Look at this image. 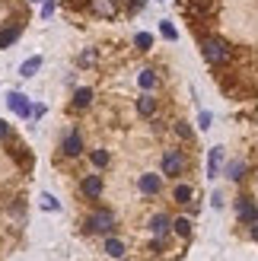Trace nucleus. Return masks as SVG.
<instances>
[{
    "mask_svg": "<svg viewBox=\"0 0 258 261\" xmlns=\"http://www.w3.org/2000/svg\"><path fill=\"white\" fill-rule=\"evenodd\" d=\"M201 51H204V58H208V64H214V67L229 64V45L223 42V38H204Z\"/></svg>",
    "mask_w": 258,
    "mask_h": 261,
    "instance_id": "nucleus-1",
    "label": "nucleus"
},
{
    "mask_svg": "<svg viewBox=\"0 0 258 261\" xmlns=\"http://www.w3.org/2000/svg\"><path fill=\"white\" fill-rule=\"evenodd\" d=\"M86 229L89 232H102V236H109V232L115 229V214L106 211V207H99V211H93L86 217Z\"/></svg>",
    "mask_w": 258,
    "mask_h": 261,
    "instance_id": "nucleus-2",
    "label": "nucleus"
},
{
    "mask_svg": "<svg viewBox=\"0 0 258 261\" xmlns=\"http://www.w3.org/2000/svg\"><path fill=\"white\" fill-rule=\"evenodd\" d=\"M185 166H188V160L178 150H169V153L163 156V175H169V178H178V175L185 172Z\"/></svg>",
    "mask_w": 258,
    "mask_h": 261,
    "instance_id": "nucleus-3",
    "label": "nucleus"
},
{
    "mask_svg": "<svg viewBox=\"0 0 258 261\" xmlns=\"http://www.w3.org/2000/svg\"><path fill=\"white\" fill-rule=\"evenodd\" d=\"M236 214L242 223H258V204L252 198H239L236 201Z\"/></svg>",
    "mask_w": 258,
    "mask_h": 261,
    "instance_id": "nucleus-4",
    "label": "nucleus"
},
{
    "mask_svg": "<svg viewBox=\"0 0 258 261\" xmlns=\"http://www.w3.org/2000/svg\"><path fill=\"white\" fill-rule=\"evenodd\" d=\"M102 175H86L83 181H80V191H83V198H89V201H96L99 194H102Z\"/></svg>",
    "mask_w": 258,
    "mask_h": 261,
    "instance_id": "nucleus-5",
    "label": "nucleus"
},
{
    "mask_svg": "<svg viewBox=\"0 0 258 261\" xmlns=\"http://www.w3.org/2000/svg\"><path fill=\"white\" fill-rule=\"evenodd\" d=\"M89 10L102 19H112L115 13H118V0H89Z\"/></svg>",
    "mask_w": 258,
    "mask_h": 261,
    "instance_id": "nucleus-6",
    "label": "nucleus"
},
{
    "mask_svg": "<svg viewBox=\"0 0 258 261\" xmlns=\"http://www.w3.org/2000/svg\"><path fill=\"white\" fill-rule=\"evenodd\" d=\"M61 150H64V156H80V153H83V137H80V130H70V134L64 137V143H61Z\"/></svg>",
    "mask_w": 258,
    "mask_h": 261,
    "instance_id": "nucleus-7",
    "label": "nucleus"
},
{
    "mask_svg": "<svg viewBox=\"0 0 258 261\" xmlns=\"http://www.w3.org/2000/svg\"><path fill=\"white\" fill-rule=\"evenodd\" d=\"M7 106L16 112V115H22V118H29V115H32V106H29V99H25L22 93H10L7 96Z\"/></svg>",
    "mask_w": 258,
    "mask_h": 261,
    "instance_id": "nucleus-8",
    "label": "nucleus"
},
{
    "mask_svg": "<svg viewBox=\"0 0 258 261\" xmlns=\"http://www.w3.org/2000/svg\"><path fill=\"white\" fill-rule=\"evenodd\" d=\"M137 188L144 191V194H160V188H163V178H160V175H140Z\"/></svg>",
    "mask_w": 258,
    "mask_h": 261,
    "instance_id": "nucleus-9",
    "label": "nucleus"
},
{
    "mask_svg": "<svg viewBox=\"0 0 258 261\" xmlns=\"http://www.w3.org/2000/svg\"><path fill=\"white\" fill-rule=\"evenodd\" d=\"M19 35H22V25H19V22H13V25H7V29H0V48H10Z\"/></svg>",
    "mask_w": 258,
    "mask_h": 261,
    "instance_id": "nucleus-10",
    "label": "nucleus"
},
{
    "mask_svg": "<svg viewBox=\"0 0 258 261\" xmlns=\"http://www.w3.org/2000/svg\"><path fill=\"white\" fill-rule=\"evenodd\" d=\"M169 226H172V220L166 217V214H157L150 220V232H157V236H163V232H169Z\"/></svg>",
    "mask_w": 258,
    "mask_h": 261,
    "instance_id": "nucleus-11",
    "label": "nucleus"
},
{
    "mask_svg": "<svg viewBox=\"0 0 258 261\" xmlns=\"http://www.w3.org/2000/svg\"><path fill=\"white\" fill-rule=\"evenodd\" d=\"M93 106V89H76L73 93V109H89Z\"/></svg>",
    "mask_w": 258,
    "mask_h": 261,
    "instance_id": "nucleus-12",
    "label": "nucleus"
},
{
    "mask_svg": "<svg viewBox=\"0 0 258 261\" xmlns=\"http://www.w3.org/2000/svg\"><path fill=\"white\" fill-rule=\"evenodd\" d=\"M220 163H223V150H220V147H214V150H211V160H208V178H214V175H217Z\"/></svg>",
    "mask_w": 258,
    "mask_h": 261,
    "instance_id": "nucleus-13",
    "label": "nucleus"
},
{
    "mask_svg": "<svg viewBox=\"0 0 258 261\" xmlns=\"http://www.w3.org/2000/svg\"><path fill=\"white\" fill-rule=\"evenodd\" d=\"M137 112L150 118V115L157 112V99H153V96H140V99H137Z\"/></svg>",
    "mask_w": 258,
    "mask_h": 261,
    "instance_id": "nucleus-14",
    "label": "nucleus"
},
{
    "mask_svg": "<svg viewBox=\"0 0 258 261\" xmlns=\"http://www.w3.org/2000/svg\"><path fill=\"white\" fill-rule=\"evenodd\" d=\"M172 229H175V236L188 239V236H191V220H188V217H178V220H172Z\"/></svg>",
    "mask_w": 258,
    "mask_h": 261,
    "instance_id": "nucleus-15",
    "label": "nucleus"
},
{
    "mask_svg": "<svg viewBox=\"0 0 258 261\" xmlns=\"http://www.w3.org/2000/svg\"><path fill=\"white\" fill-rule=\"evenodd\" d=\"M172 198H175L178 204H191V198H195V188H191V185H178V188L172 191Z\"/></svg>",
    "mask_w": 258,
    "mask_h": 261,
    "instance_id": "nucleus-16",
    "label": "nucleus"
},
{
    "mask_svg": "<svg viewBox=\"0 0 258 261\" xmlns=\"http://www.w3.org/2000/svg\"><path fill=\"white\" fill-rule=\"evenodd\" d=\"M38 67H42V58H29V61H25L22 67H19V76H35Z\"/></svg>",
    "mask_w": 258,
    "mask_h": 261,
    "instance_id": "nucleus-17",
    "label": "nucleus"
},
{
    "mask_svg": "<svg viewBox=\"0 0 258 261\" xmlns=\"http://www.w3.org/2000/svg\"><path fill=\"white\" fill-rule=\"evenodd\" d=\"M106 252H109V258H124V242L121 239H109Z\"/></svg>",
    "mask_w": 258,
    "mask_h": 261,
    "instance_id": "nucleus-18",
    "label": "nucleus"
},
{
    "mask_svg": "<svg viewBox=\"0 0 258 261\" xmlns=\"http://www.w3.org/2000/svg\"><path fill=\"white\" fill-rule=\"evenodd\" d=\"M137 83H140V89H153V86H157V76H153V70H140Z\"/></svg>",
    "mask_w": 258,
    "mask_h": 261,
    "instance_id": "nucleus-19",
    "label": "nucleus"
},
{
    "mask_svg": "<svg viewBox=\"0 0 258 261\" xmlns=\"http://www.w3.org/2000/svg\"><path fill=\"white\" fill-rule=\"evenodd\" d=\"M134 45H137L140 51H147V48L153 45V35H150V32H137V35H134Z\"/></svg>",
    "mask_w": 258,
    "mask_h": 261,
    "instance_id": "nucleus-20",
    "label": "nucleus"
},
{
    "mask_svg": "<svg viewBox=\"0 0 258 261\" xmlns=\"http://www.w3.org/2000/svg\"><path fill=\"white\" fill-rule=\"evenodd\" d=\"M93 166L96 169H106L109 166V153L106 150H93Z\"/></svg>",
    "mask_w": 258,
    "mask_h": 261,
    "instance_id": "nucleus-21",
    "label": "nucleus"
},
{
    "mask_svg": "<svg viewBox=\"0 0 258 261\" xmlns=\"http://www.w3.org/2000/svg\"><path fill=\"white\" fill-rule=\"evenodd\" d=\"M160 32H163L166 38H169V42H172V38H178V32H175V25H172L169 19H163V22H160Z\"/></svg>",
    "mask_w": 258,
    "mask_h": 261,
    "instance_id": "nucleus-22",
    "label": "nucleus"
},
{
    "mask_svg": "<svg viewBox=\"0 0 258 261\" xmlns=\"http://www.w3.org/2000/svg\"><path fill=\"white\" fill-rule=\"evenodd\" d=\"M242 172H246V163H233V166H229V178H233V181H239Z\"/></svg>",
    "mask_w": 258,
    "mask_h": 261,
    "instance_id": "nucleus-23",
    "label": "nucleus"
},
{
    "mask_svg": "<svg viewBox=\"0 0 258 261\" xmlns=\"http://www.w3.org/2000/svg\"><path fill=\"white\" fill-rule=\"evenodd\" d=\"M42 207H45V211H58V201H55V194H42Z\"/></svg>",
    "mask_w": 258,
    "mask_h": 261,
    "instance_id": "nucleus-24",
    "label": "nucleus"
},
{
    "mask_svg": "<svg viewBox=\"0 0 258 261\" xmlns=\"http://www.w3.org/2000/svg\"><path fill=\"white\" fill-rule=\"evenodd\" d=\"M175 134L182 137V140H188V137H191V127H188L185 121H178V124H175Z\"/></svg>",
    "mask_w": 258,
    "mask_h": 261,
    "instance_id": "nucleus-25",
    "label": "nucleus"
},
{
    "mask_svg": "<svg viewBox=\"0 0 258 261\" xmlns=\"http://www.w3.org/2000/svg\"><path fill=\"white\" fill-rule=\"evenodd\" d=\"M211 204H214V211H220V207H223V194L214 191V194H211Z\"/></svg>",
    "mask_w": 258,
    "mask_h": 261,
    "instance_id": "nucleus-26",
    "label": "nucleus"
},
{
    "mask_svg": "<svg viewBox=\"0 0 258 261\" xmlns=\"http://www.w3.org/2000/svg\"><path fill=\"white\" fill-rule=\"evenodd\" d=\"M137 10H144V0H127V13H137Z\"/></svg>",
    "mask_w": 258,
    "mask_h": 261,
    "instance_id": "nucleus-27",
    "label": "nucleus"
},
{
    "mask_svg": "<svg viewBox=\"0 0 258 261\" xmlns=\"http://www.w3.org/2000/svg\"><path fill=\"white\" fill-rule=\"evenodd\" d=\"M208 127H211V115L201 112V130H208Z\"/></svg>",
    "mask_w": 258,
    "mask_h": 261,
    "instance_id": "nucleus-28",
    "label": "nucleus"
},
{
    "mask_svg": "<svg viewBox=\"0 0 258 261\" xmlns=\"http://www.w3.org/2000/svg\"><path fill=\"white\" fill-rule=\"evenodd\" d=\"M96 61V55H93V51H86V55H80V64H93Z\"/></svg>",
    "mask_w": 258,
    "mask_h": 261,
    "instance_id": "nucleus-29",
    "label": "nucleus"
},
{
    "mask_svg": "<svg viewBox=\"0 0 258 261\" xmlns=\"http://www.w3.org/2000/svg\"><path fill=\"white\" fill-rule=\"evenodd\" d=\"M7 134H10V127H7V121H0V140H4Z\"/></svg>",
    "mask_w": 258,
    "mask_h": 261,
    "instance_id": "nucleus-30",
    "label": "nucleus"
},
{
    "mask_svg": "<svg viewBox=\"0 0 258 261\" xmlns=\"http://www.w3.org/2000/svg\"><path fill=\"white\" fill-rule=\"evenodd\" d=\"M249 226H252V229H249V236H252V239L258 242V223H249Z\"/></svg>",
    "mask_w": 258,
    "mask_h": 261,
    "instance_id": "nucleus-31",
    "label": "nucleus"
},
{
    "mask_svg": "<svg viewBox=\"0 0 258 261\" xmlns=\"http://www.w3.org/2000/svg\"><path fill=\"white\" fill-rule=\"evenodd\" d=\"M35 4H48V0H35Z\"/></svg>",
    "mask_w": 258,
    "mask_h": 261,
    "instance_id": "nucleus-32",
    "label": "nucleus"
}]
</instances>
